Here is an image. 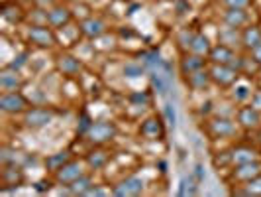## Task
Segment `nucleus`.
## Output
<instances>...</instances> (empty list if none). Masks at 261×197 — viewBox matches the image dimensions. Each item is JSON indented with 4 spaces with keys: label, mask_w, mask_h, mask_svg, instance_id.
<instances>
[{
    "label": "nucleus",
    "mask_w": 261,
    "mask_h": 197,
    "mask_svg": "<svg viewBox=\"0 0 261 197\" xmlns=\"http://www.w3.org/2000/svg\"><path fill=\"white\" fill-rule=\"evenodd\" d=\"M210 79H212V85L220 87V89H230L236 81L240 79V71L234 65H216V63H208Z\"/></svg>",
    "instance_id": "0eeeda50"
},
{
    "label": "nucleus",
    "mask_w": 261,
    "mask_h": 197,
    "mask_svg": "<svg viewBox=\"0 0 261 197\" xmlns=\"http://www.w3.org/2000/svg\"><path fill=\"white\" fill-rule=\"evenodd\" d=\"M253 85H251V77L248 75H240V79L236 81L234 85L228 89V97H230V101L234 103V105H246L251 101V97H253Z\"/></svg>",
    "instance_id": "4468645a"
},
{
    "label": "nucleus",
    "mask_w": 261,
    "mask_h": 197,
    "mask_svg": "<svg viewBox=\"0 0 261 197\" xmlns=\"http://www.w3.org/2000/svg\"><path fill=\"white\" fill-rule=\"evenodd\" d=\"M81 34H83V38L87 39H98L102 38L105 34H108V24L105 22V18H100V16H89V18H85V20H81Z\"/></svg>",
    "instance_id": "dca6fc26"
},
{
    "label": "nucleus",
    "mask_w": 261,
    "mask_h": 197,
    "mask_svg": "<svg viewBox=\"0 0 261 197\" xmlns=\"http://www.w3.org/2000/svg\"><path fill=\"white\" fill-rule=\"evenodd\" d=\"M24 39L36 50H51L59 43L57 30H53L49 24H30L24 32Z\"/></svg>",
    "instance_id": "f257e3e1"
},
{
    "label": "nucleus",
    "mask_w": 261,
    "mask_h": 197,
    "mask_svg": "<svg viewBox=\"0 0 261 197\" xmlns=\"http://www.w3.org/2000/svg\"><path fill=\"white\" fill-rule=\"evenodd\" d=\"M261 173V158L259 160H251V162H244V164H236L230 168V180L234 185L248 184L249 180H253L255 176Z\"/></svg>",
    "instance_id": "9b49d317"
},
{
    "label": "nucleus",
    "mask_w": 261,
    "mask_h": 197,
    "mask_svg": "<svg viewBox=\"0 0 261 197\" xmlns=\"http://www.w3.org/2000/svg\"><path fill=\"white\" fill-rule=\"evenodd\" d=\"M249 103L255 106V108H259L261 111V89H255V93H253V97H251Z\"/></svg>",
    "instance_id": "473e14b6"
},
{
    "label": "nucleus",
    "mask_w": 261,
    "mask_h": 197,
    "mask_svg": "<svg viewBox=\"0 0 261 197\" xmlns=\"http://www.w3.org/2000/svg\"><path fill=\"white\" fill-rule=\"evenodd\" d=\"M145 189V182L136 176V173H130V176H124L118 184L112 185V195L116 197H134L144 193Z\"/></svg>",
    "instance_id": "9d476101"
},
{
    "label": "nucleus",
    "mask_w": 261,
    "mask_h": 197,
    "mask_svg": "<svg viewBox=\"0 0 261 197\" xmlns=\"http://www.w3.org/2000/svg\"><path fill=\"white\" fill-rule=\"evenodd\" d=\"M24 83H26V79H24V75L20 73L18 67L6 63V65L0 69V89H2V93L22 91Z\"/></svg>",
    "instance_id": "2eb2a0df"
},
{
    "label": "nucleus",
    "mask_w": 261,
    "mask_h": 197,
    "mask_svg": "<svg viewBox=\"0 0 261 197\" xmlns=\"http://www.w3.org/2000/svg\"><path fill=\"white\" fill-rule=\"evenodd\" d=\"M69 160H73L71 150H59V152H55V154H49V156L45 158V170L49 171L51 176H55Z\"/></svg>",
    "instance_id": "393cba45"
},
{
    "label": "nucleus",
    "mask_w": 261,
    "mask_h": 197,
    "mask_svg": "<svg viewBox=\"0 0 261 197\" xmlns=\"http://www.w3.org/2000/svg\"><path fill=\"white\" fill-rule=\"evenodd\" d=\"M240 126L236 122V118L224 117V115H214L206 118V134L212 140H232L238 136Z\"/></svg>",
    "instance_id": "f03ea898"
},
{
    "label": "nucleus",
    "mask_w": 261,
    "mask_h": 197,
    "mask_svg": "<svg viewBox=\"0 0 261 197\" xmlns=\"http://www.w3.org/2000/svg\"><path fill=\"white\" fill-rule=\"evenodd\" d=\"M32 106V101L22 91H6L0 95V111L6 117H22Z\"/></svg>",
    "instance_id": "39448f33"
},
{
    "label": "nucleus",
    "mask_w": 261,
    "mask_h": 197,
    "mask_svg": "<svg viewBox=\"0 0 261 197\" xmlns=\"http://www.w3.org/2000/svg\"><path fill=\"white\" fill-rule=\"evenodd\" d=\"M261 46V26L249 24L242 30V50L246 53H251L255 48Z\"/></svg>",
    "instance_id": "4be33fe9"
},
{
    "label": "nucleus",
    "mask_w": 261,
    "mask_h": 197,
    "mask_svg": "<svg viewBox=\"0 0 261 197\" xmlns=\"http://www.w3.org/2000/svg\"><path fill=\"white\" fill-rule=\"evenodd\" d=\"M210 50H212V43H210L208 36H204L202 32H195V36H193V39H191L187 52H193V53H196V55H204V57H208Z\"/></svg>",
    "instance_id": "bb28decb"
},
{
    "label": "nucleus",
    "mask_w": 261,
    "mask_h": 197,
    "mask_svg": "<svg viewBox=\"0 0 261 197\" xmlns=\"http://www.w3.org/2000/svg\"><path fill=\"white\" fill-rule=\"evenodd\" d=\"M55 115H57V111L49 105H32L22 115V124L28 130H39V128L47 126L49 122H53Z\"/></svg>",
    "instance_id": "20e7f679"
},
{
    "label": "nucleus",
    "mask_w": 261,
    "mask_h": 197,
    "mask_svg": "<svg viewBox=\"0 0 261 197\" xmlns=\"http://www.w3.org/2000/svg\"><path fill=\"white\" fill-rule=\"evenodd\" d=\"M118 134L116 122L112 120H92L91 128L83 136L91 146H106L110 144Z\"/></svg>",
    "instance_id": "7ed1b4c3"
},
{
    "label": "nucleus",
    "mask_w": 261,
    "mask_h": 197,
    "mask_svg": "<svg viewBox=\"0 0 261 197\" xmlns=\"http://www.w3.org/2000/svg\"><path fill=\"white\" fill-rule=\"evenodd\" d=\"M87 170H89V166H87V162H85V160H77V158H73V160H69L65 166L53 176V180H55L59 185H65L67 187V185L73 184L75 180H79L81 176H85Z\"/></svg>",
    "instance_id": "6e6552de"
},
{
    "label": "nucleus",
    "mask_w": 261,
    "mask_h": 197,
    "mask_svg": "<svg viewBox=\"0 0 261 197\" xmlns=\"http://www.w3.org/2000/svg\"><path fill=\"white\" fill-rule=\"evenodd\" d=\"M2 16H4L8 22H12V24H20V22L26 20L28 14L24 12V8H22L20 4H16V2H4V6H2Z\"/></svg>",
    "instance_id": "cd10ccee"
},
{
    "label": "nucleus",
    "mask_w": 261,
    "mask_h": 197,
    "mask_svg": "<svg viewBox=\"0 0 261 197\" xmlns=\"http://www.w3.org/2000/svg\"><path fill=\"white\" fill-rule=\"evenodd\" d=\"M234 118L240 126V130L244 132H257L261 130V111L255 108L251 103L240 105L236 108Z\"/></svg>",
    "instance_id": "423d86ee"
},
{
    "label": "nucleus",
    "mask_w": 261,
    "mask_h": 197,
    "mask_svg": "<svg viewBox=\"0 0 261 197\" xmlns=\"http://www.w3.org/2000/svg\"><path fill=\"white\" fill-rule=\"evenodd\" d=\"M55 69L61 73V77L65 79H79L81 77V73H83V61H81V57L77 55H73V53L69 52H63L57 55V59H55Z\"/></svg>",
    "instance_id": "1a4fd4ad"
},
{
    "label": "nucleus",
    "mask_w": 261,
    "mask_h": 197,
    "mask_svg": "<svg viewBox=\"0 0 261 197\" xmlns=\"http://www.w3.org/2000/svg\"><path fill=\"white\" fill-rule=\"evenodd\" d=\"M94 182H92V176L87 171L85 176H81L79 180H75L71 185H67V193H71V195H89L91 193V189L94 187Z\"/></svg>",
    "instance_id": "a878e982"
},
{
    "label": "nucleus",
    "mask_w": 261,
    "mask_h": 197,
    "mask_svg": "<svg viewBox=\"0 0 261 197\" xmlns=\"http://www.w3.org/2000/svg\"><path fill=\"white\" fill-rule=\"evenodd\" d=\"M240 53L236 52L234 48L226 46V43H216L212 46V50L208 53V63H216V65H236Z\"/></svg>",
    "instance_id": "6ab92c4d"
},
{
    "label": "nucleus",
    "mask_w": 261,
    "mask_h": 197,
    "mask_svg": "<svg viewBox=\"0 0 261 197\" xmlns=\"http://www.w3.org/2000/svg\"><path fill=\"white\" fill-rule=\"evenodd\" d=\"M24 170H22V164H2V171H0V184L4 189H10V187H20L24 184Z\"/></svg>",
    "instance_id": "f3484780"
},
{
    "label": "nucleus",
    "mask_w": 261,
    "mask_h": 197,
    "mask_svg": "<svg viewBox=\"0 0 261 197\" xmlns=\"http://www.w3.org/2000/svg\"><path fill=\"white\" fill-rule=\"evenodd\" d=\"M234 195H248V197H261V173L255 176L253 180H249L248 184L236 185V189L232 191Z\"/></svg>",
    "instance_id": "c85d7f7f"
},
{
    "label": "nucleus",
    "mask_w": 261,
    "mask_h": 197,
    "mask_svg": "<svg viewBox=\"0 0 261 197\" xmlns=\"http://www.w3.org/2000/svg\"><path fill=\"white\" fill-rule=\"evenodd\" d=\"M230 158H232V166H236V164H244V162H251V160H259L261 154L253 146L236 144L234 148H230Z\"/></svg>",
    "instance_id": "5701e85b"
},
{
    "label": "nucleus",
    "mask_w": 261,
    "mask_h": 197,
    "mask_svg": "<svg viewBox=\"0 0 261 197\" xmlns=\"http://www.w3.org/2000/svg\"><path fill=\"white\" fill-rule=\"evenodd\" d=\"M185 83H187V87L193 89V91H204V89H208L210 85H212L208 67L198 69V71H195V73L187 75V77H185Z\"/></svg>",
    "instance_id": "b1692460"
},
{
    "label": "nucleus",
    "mask_w": 261,
    "mask_h": 197,
    "mask_svg": "<svg viewBox=\"0 0 261 197\" xmlns=\"http://www.w3.org/2000/svg\"><path fill=\"white\" fill-rule=\"evenodd\" d=\"M226 8H251L253 0H224Z\"/></svg>",
    "instance_id": "2f4dec72"
},
{
    "label": "nucleus",
    "mask_w": 261,
    "mask_h": 197,
    "mask_svg": "<svg viewBox=\"0 0 261 197\" xmlns=\"http://www.w3.org/2000/svg\"><path fill=\"white\" fill-rule=\"evenodd\" d=\"M110 160H112V152L106 146H92L91 150L85 154V162H87L91 171L105 170L106 166L110 164Z\"/></svg>",
    "instance_id": "a211bd4d"
},
{
    "label": "nucleus",
    "mask_w": 261,
    "mask_h": 197,
    "mask_svg": "<svg viewBox=\"0 0 261 197\" xmlns=\"http://www.w3.org/2000/svg\"><path fill=\"white\" fill-rule=\"evenodd\" d=\"M73 18H75V12L65 2H57L51 8H47V24L53 30H61V28L69 26L73 22Z\"/></svg>",
    "instance_id": "ddd939ff"
},
{
    "label": "nucleus",
    "mask_w": 261,
    "mask_h": 197,
    "mask_svg": "<svg viewBox=\"0 0 261 197\" xmlns=\"http://www.w3.org/2000/svg\"><path fill=\"white\" fill-rule=\"evenodd\" d=\"M249 55H251V59H253V61L261 67V46H259V48H255V50L249 53Z\"/></svg>",
    "instance_id": "72a5a7b5"
},
{
    "label": "nucleus",
    "mask_w": 261,
    "mask_h": 197,
    "mask_svg": "<svg viewBox=\"0 0 261 197\" xmlns=\"http://www.w3.org/2000/svg\"><path fill=\"white\" fill-rule=\"evenodd\" d=\"M138 134L140 138H144L147 142H157L165 136V124H163V118L151 115V117L144 118L138 126Z\"/></svg>",
    "instance_id": "f8f14e48"
},
{
    "label": "nucleus",
    "mask_w": 261,
    "mask_h": 197,
    "mask_svg": "<svg viewBox=\"0 0 261 197\" xmlns=\"http://www.w3.org/2000/svg\"><path fill=\"white\" fill-rule=\"evenodd\" d=\"M204 67H208V57L196 55V53H193V52H185L183 57H181V61H179V71H181L183 77L195 73L198 69H204Z\"/></svg>",
    "instance_id": "412c9836"
},
{
    "label": "nucleus",
    "mask_w": 261,
    "mask_h": 197,
    "mask_svg": "<svg viewBox=\"0 0 261 197\" xmlns=\"http://www.w3.org/2000/svg\"><path fill=\"white\" fill-rule=\"evenodd\" d=\"M257 77H259V81H261V67H259V73H257Z\"/></svg>",
    "instance_id": "f704fd0d"
},
{
    "label": "nucleus",
    "mask_w": 261,
    "mask_h": 197,
    "mask_svg": "<svg viewBox=\"0 0 261 197\" xmlns=\"http://www.w3.org/2000/svg\"><path fill=\"white\" fill-rule=\"evenodd\" d=\"M124 75L126 77H142L144 75V67H142V63H126Z\"/></svg>",
    "instance_id": "7c9ffc66"
},
{
    "label": "nucleus",
    "mask_w": 261,
    "mask_h": 197,
    "mask_svg": "<svg viewBox=\"0 0 261 197\" xmlns=\"http://www.w3.org/2000/svg\"><path fill=\"white\" fill-rule=\"evenodd\" d=\"M218 41L230 46V48H236V46L242 48V30H234V28L224 26L222 30L218 32Z\"/></svg>",
    "instance_id": "c756f323"
},
{
    "label": "nucleus",
    "mask_w": 261,
    "mask_h": 197,
    "mask_svg": "<svg viewBox=\"0 0 261 197\" xmlns=\"http://www.w3.org/2000/svg\"><path fill=\"white\" fill-rule=\"evenodd\" d=\"M224 26L234 28V30H244L246 26L251 24V14L249 8H226L222 14Z\"/></svg>",
    "instance_id": "aec40b11"
}]
</instances>
